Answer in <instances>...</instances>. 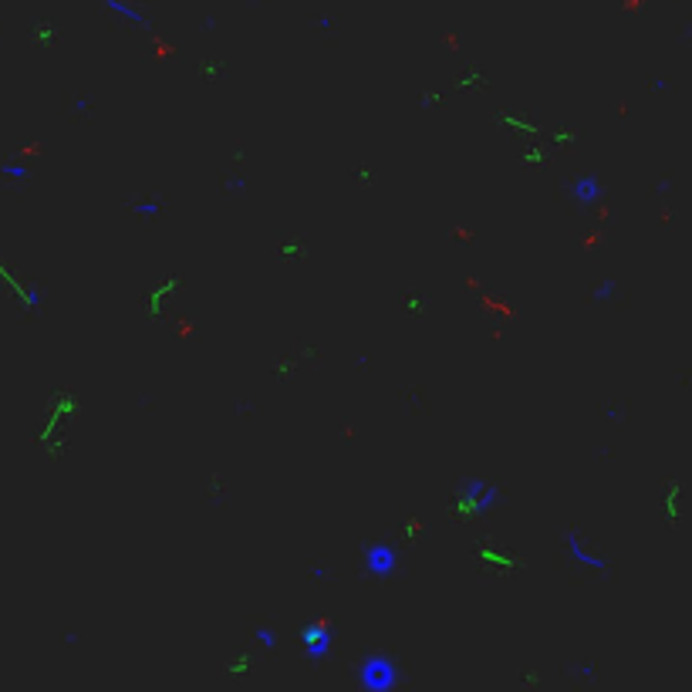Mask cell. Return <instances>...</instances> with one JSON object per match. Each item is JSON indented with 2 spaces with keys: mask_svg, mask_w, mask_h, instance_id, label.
<instances>
[{
  "mask_svg": "<svg viewBox=\"0 0 692 692\" xmlns=\"http://www.w3.org/2000/svg\"><path fill=\"white\" fill-rule=\"evenodd\" d=\"M257 638H260L267 649H274V645H277V638H274V632H270V628H260V632H257Z\"/></svg>",
  "mask_w": 692,
  "mask_h": 692,
  "instance_id": "obj_8",
  "label": "cell"
},
{
  "mask_svg": "<svg viewBox=\"0 0 692 692\" xmlns=\"http://www.w3.org/2000/svg\"><path fill=\"white\" fill-rule=\"evenodd\" d=\"M456 500L463 503V507H473V510H489V507H496V500H500V489L483 483V480H466L459 493H456Z\"/></svg>",
  "mask_w": 692,
  "mask_h": 692,
  "instance_id": "obj_3",
  "label": "cell"
},
{
  "mask_svg": "<svg viewBox=\"0 0 692 692\" xmlns=\"http://www.w3.org/2000/svg\"><path fill=\"white\" fill-rule=\"evenodd\" d=\"M304 649H308V658H314V662H321L331 649V632H327L325 621H314V625H308L304 628Z\"/></svg>",
  "mask_w": 692,
  "mask_h": 692,
  "instance_id": "obj_4",
  "label": "cell"
},
{
  "mask_svg": "<svg viewBox=\"0 0 692 692\" xmlns=\"http://www.w3.org/2000/svg\"><path fill=\"white\" fill-rule=\"evenodd\" d=\"M105 7L112 10V14H119L122 21H132V24H142L146 17H142V10L139 7H132V3H125V0H105Z\"/></svg>",
  "mask_w": 692,
  "mask_h": 692,
  "instance_id": "obj_7",
  "label": "cell"
},
{
  "mask_svg": "<svg viewBox=\"0 0 692 692\" xmlns=\"http://www.w3.org/2000/svg\"><path fill=\"white\" fill-rule=\"evenodd\" d=\"M568 551H570V561H577V564H588V568H595V570L611 568L608 557H605V554H591V551L581 544V533H574V530H568Z\"/></svg>",
  "mask_w": 692,
  "mask_h": 692,
  "instance_id": "obj_5",
  "label": "cell"
},
{
  "mask_svg": "<svg viewBox=\"0 0 692 692\" xmlns=\"http://www.w3.org/2000/svg\"><path fill=\"white\" fill-rule=\"evenodd\" d=\"M568 193H570V200H574V203L595 206L598 200H601V193H605V189H601V183H598L595 176H581V179H574V183H570Z\"/></svg>",
  "mask_w": 692,
  "mask_h": 692,
  "instance_id": "obj_6",
  "label": "cell"
},
{
  "mask_svg": "<svg viewBox=\"0 0 692 692\" xmlns=\"http://www.w3.org/2000/svg\"><path fill=\"white\" fill-rule=\"evenodd\" d=\"M399 679H402V672H399V658H395V655L368 651L365 662L358 665V682H362V689H371V692L392 689V686H399Z\"/></svg>",
  "mask_w": 692,
  "mask_h": 692,
  "instance_id": "obj_1",
  "label": "cell"
},
{
  "mask_svg": "<svg viewBox=\"0 0 692 692\" xmlns=\"http://www.w3.org/2000/svg\"><path fill=\"white\" fill-rule=\"evenodd\" d=\"M3 172H7V176H17V179L24 176V169H21V165H3Z\"/></svg>",
  "mask_w": 692,
  "mask_h": 692,
  "instance_id": "obj_9",
  "label": "cell"
},
{
  "mask_svg": "<svg viewBox=\"0 0 692 692\" xmlns=\"http://www.w3.org/2000/svg\"><path fill=\"white\" fill-rule=\"evenodd\" d=\"M399 568V547L389 544V540H375L365 547V570L375 574V577H389Z\"/></svg>",
  "mask_w": 692,
  "mask_h": 692,
  "instance_id": "obj_2",
  "label": "cell"
}]
</instances>
